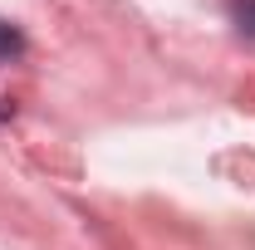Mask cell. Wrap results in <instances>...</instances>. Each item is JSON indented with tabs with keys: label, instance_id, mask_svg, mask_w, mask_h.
Here are the masks:
<instances>
[{
	"label": "cell",
	"instance_id": "obj_2",
	"mask_svg": "<svg viewBox=\"0 0 255 250\" xmlns=\"http://www.w3.org/2000/svg\"><path fill=\"white\" fill-rule=\"evenodd\" d=\"M20 49H25V39H20V30H15V25H5V20H0V59H15V54H20Z\"/></svg>",
	"mask_w": 255,
	"mask_h": 250
},
{
	"label": "cell",
	"instance_id": "obj_1",
	"mask_svg": "<svg viewBox=\"0 0 255 250\" xmlns=\"http://www.w3.org/2000/svg\"><path fill=\"white\" fill-rule=\"evenodd\" d=\"M231 20H236V30H241V34H251V39H255V0H236V5H231Z\"/></svg>",
	"mask_w": 255,
	"mask_h": 250
}]
</instances>
